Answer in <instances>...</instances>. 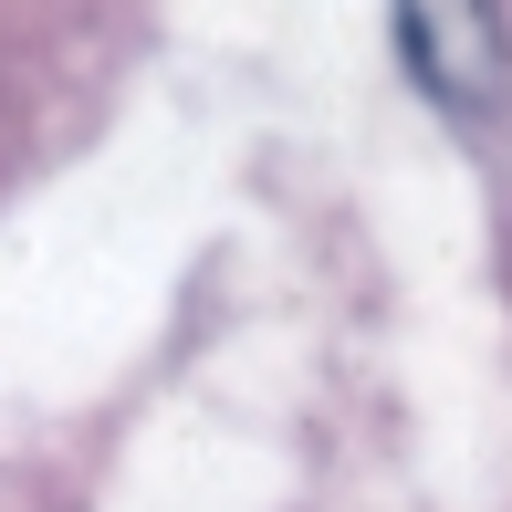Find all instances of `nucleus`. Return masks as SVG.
<instances>
[{
  "mask_svg": "<svg viewBox=\"0 0 512 512\" xmlns=\"http://www.w3.org/2000/svg\"><path fill=\"white\" fill-rule=\"evenodd\" d=\"M398 42L439 105L481 115L502 95V11L492 0H398Z\"/></svg>",
  "mask_w": 512,
  "mask_h": 512,
  "instance_id": "obj_1",
  "label": "nucleus"
}]
</instances>
